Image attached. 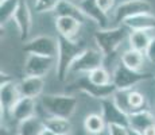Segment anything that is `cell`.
<instances>
[{
	"label": "cell",
	"mask_w": 155,
	"mask_h": 135,
	"mask_svg": "<svg viewBox=\"0 0 155 135\" xmlns=\"http://www.w3.org/2000/svg\"><path fill=\"white\" fill-rule=\"evenodd\" d=\"M130 30L124 25H117L107 29H99L93 34V41L96 47L107 57H112L119 52L123 43L128 41Z\"/></svg>",
	"instance_id": "1"
},
{
	"label": "cell",
	"mask_w": 155,
	"mask_h": 135,
	"mask_svg": "<svg viewBox=\"0 0 155 135\" xmlns=\"http://www.w3.org/2000/svg\"><path fill=\"white\" fill-rule=\"evenodd\" d=\"M57 38H58V53L55 57V74L59 81H65L69 76L71 64L76 61V58L86 46L78 39L73 41L59 35Z\"/></svg>",
	"instance_id": "2"
},
{
	"label": "cell",
	"mask_w": 155,
	"mask_h": 135,
	"mask_svg": "<svg viewBox=\"0 0 155 135\" xmlns=\"http://www.w3.org/2000/svg\"><path fill=\"white\" fill-rule=\"evenodd\" d=\"M41 107L49 116L70 119L78 108V100L73 95L49 93L41 96Z\"/></svg>",
	"instance_id": "3"
},
{
	"label": "cell",
	"mask_w": 155,
	"mask_h": 135,
	"mask_svg": "<svg viewBox=\"0 0 155 135\" xmlns=\"http://www.w3.org/2000/svg\"><path fill=\"white\" fill-rule=\"evenodd\" d=\"M105 61V56L97 47H85L76 61L71 64L69 76H84L92 72L93 69L103 66ZM68 76V77H69Z\"/></svg>",
	"instance_id": "4"
},
{
	"label": "cell",
	"mask_w": 155,
	"mask_h": 135,
	"mask_svg": "<svg viewBox=\"0 0 155 135\" xmlns=\"http://www.w3.org/2000/svg\"><path fill=\"white\" fill-rule=\"evenodd\" d=\"M23 52L26 54H38L55 58L58 53V38L47 34L37 35L23 42Z\"/></svg>",
	"instance_id": "5"
},
{
	"label": "cell",
	"mask_w": 155,
	"mask_h": 135,
	"mask_svg": "<svg viewBox=\"0 0 155 135\" xmlns=\"http://www.w3.org/2000/svg\"><path fill=\"white\" fill-rule=\"evenodd\" d=\"M148 79L150 76L147 73L131 70L121 62L112 72V84L116 86V89H135L136 85Z\"/></svg>",
	"instance_id": "6"
},
{
	"label": "cell",
	"mask_w": 155,
	"mask_h": 135,
	"mask_svg": "<svg viewBox=\"0 0 155 135\" xmlns=\"http://www.w3.org/2000/svg\"><path fill=\"white\" fill-rule=\"evenodd\" d=\"M142 12H153V4L148 0H124L113 10V20L121 25L128 18Z\"/></svg>",
	"instance_id": "7"
},
{
	"label": "cell",
	"mask_w": 155,
	"mask_h": 135,
	"mask_svg": "<svg viewBox=\"0 0 155 135\" xmlns=\"http://www.w3.org/2000/svg\"><path fill=\"white\" fill-rule=\"evenodd\" d=\"M55 58L46 56H38V54H27L23 65L26 76H39L46 77L53 68L55 69Z\"/></svg>",
	"instance_id": "8"
},
{
	"label": "cell",
	"mask_w": 155,
	"mask_h": 135,
	"mask_svg": "<svg viewBox=\"0 0 155 135\" xmlns=\"http://www.w3.org/2000/svg\"><path fill=\"white\" fill-rule=\"evenodd\" d=\"M12 22L15 23L19 32V38L22 42L30 39V34L32 30V12L27 0H22L19 4L16 14H15Z\"/></svg>",
	"instance_id": "9"
},
{
	"label": "cell",
	"mask_w": 155,
	"mask_h": 135,
	"mask_svg": "<svg viewBox=\"0 0 155 135\" xmlns=\"http://www.w3.org/2000/svg\"><path fill=\"white\" fill-rule=\"evenodd\" d=\"M100 107H101V115L105 119L108 126H124L128 127V115L126 112L120 110L115 103H113L112 97L103 99L100 100Z\"/></svg>",
	"instance_id": "10"
},
{
	"label": "cell",
	"mask_w": 155,
	"mask_h": 135,
	"mask_svg": "<svg viewBox=\"0 0 155 135\" xmlns=\"http://www.w3.org/2000/svg\"><path fill=\"white\" fill-rule=\"evenodd\" d=\"M78 5L81 7L82 12L85 14L86 19L93 22L94 25L99 26V29H107L111 27V19L109 14H105L103 10L97 5L96 0H78Z\"/></svg>",
	"instance_id": "11"
},
{
	"label": "cell",
	"mask_w": 155,
	"mask_h": 135,
	"mask_svg": "<svg viewBox=\"0 0 155 135\" xmlns=\"http://www.w3.org/2000/svg\"><path fill=\"white\" fill-rule=\"evenodd\" d=\"M76 85H77V89H78L80 92L88 95L89 97L99 99V100L112 97V95L115 93V91H116V86L113 85V84H111V85H107V86L94 85V84H92L91 81L88 80L86 74L81 76L78 80L76 81Z\"/></svg>",
	"instance_id": "12"
},
{
	"label": "cell",
	"mask_w": 155,
	"mask_h": 135,
	"mask_svg": "<svg viewBox=\"0 0 155 135\" xmlns=\"http://www.w3.org/2000/svg\"><path fill=\"white\" fill-rule=\"evenodd\" d=\"M22 97L19 89V83H16L14 79L7 81V83H2L0 85V107H2V113L3 112H10V110L18 100Z\"/></svg>",
	"instance_id": "13"
},
{
	"label": "cell",
	"mask_w": 155,
	"mask_h": 135,
	"mask_svg": "<svg viewBox=\"0 0 155 135\" xmlns=\"http://www.w3.org/2000/svg\"><path fill=\"white\" fill-rule=\"evenodd\" d=\"M8 113L16 123L27 120L32 116H37V99L22 96L18 100V103L10 110Z\"/></svg>",
	"instance_id": "14"
},
{
	"label": "cell",
	"mask_w": 155,
	"mask_h": 135,
	"mask_svg": "<svg viewBox=\"0 0 155 135\" xmlns=\"http://www.w3.org/2000/svg\"><path fill=\"white\" fill-rule=\"evenodd\" d=\"M55 30L59 37L77 41L84 23L70 16H55Z\"/></svg>",
	"instance_id": "15"
},
{
	"label": "cell",
	"mask_w": 155,
	"mask_h": 135,
	"mask_svg": "<svg viewBox=\"0 0 155 135\" xmlns=\"http://www.w3.org/2000/svg\"><path fill=\"white\" fill-rule=\"evenodd\" d=\"M153 124H155V116L147 108L140 111H135V112L128 115V128L135 131V133L143 134Z\"/></svg>",
	"instance_id": "16"
},
{
	"label": "cell",
	"mask_w": 155,
	"mask_h": 135,
	"mask_svg": "<svg viewBox=\"0 0 155 135\" xmlns=\"http://www.w3.org/2000/svg\"><path fill=\"white\" fill-rule=\"evenodd\" d=\"M124 25L130 31H155V15L154 12H142L124 20Z\"/></svg>",
	"instance_id": "17"
},
{
	"label": "cell",
	"mask_w": 155,
	"mask_h": 135,
	"mask_svg": "<svg viewBox=\"0 0 155 135\" xmlns=\"http://www.w3.org/2000/svg\"><path fill=\"white\" fill-rule=\"evenodd\" d=\"M45 88V77L39 76H25L19 81L20 93L25 97L38 99L42 96Z\"/></svg>",
	"instance_id": "18"
},
{
	"label": "cell",
	"mask_w": 155,
	"mask_h": 135,
	"mask_svg": "<svg viewBox=\"0 0 155 135\" xmlns=\"http://www.w3.org/2000/svg\"><path fill=\"white\" fill-rule=\"evenodd\" d=\"M55 16H70L74 18V19H78L80 22L85 23L86 16L85 14L82 12L81 7L78 5L77 2H73V0H61L57 5V8L54 10Z\"/></svg>",
	"instance_id": "19"
},
{
	"label": "cell",
	"mask_w": 155,
	"mask_h": 135,
	"mask_svg": "<svg viewBox=\"0 0 155 135\" xmlns=\"http://www.w3.org/2000/svg\"><path fill=\"white\" fill-rule=\"evenodd\" d=\"M146 54L143 52H139V50L131 49L128 47L126 52H123V54L120 56V62L127 66L131 70L135 72H143V68H144L146 64Z\"/></svg>",
	"instance_id": "20"
},
{
	"label": "cell",
	"mask_w": 155,
	"mask_h": 135,
	"mask_svg": "<svg viewBox=\"0 0 155 135\" xmlns=\"http://www.w3.org/2000/svg\"><path fill=\"white\" fill-rule=\"evenodd\" d=\"M45 127L54 135H71L73 126L70 123V119L58 118V116H47L43 119Z\"/></svg>",
	"instance_id": "21"
},
{
	"label": "cell",
	"mask_w": 155,
	"mask_h": 135,
	"mask_svg": "<svg viewBox=\"0 0 155 135\" xmlns=\"http://www.w3.org/2000/svg\"><path fill=\"white\" fill-rule=\"evenodd\" d=\"M45 122L43 119L38 118V116H32V118L18 123V135H42L45 131Z\"/></svg>",
	"instance_id": "22"
},
{
	"label": "cell",
	"mask_w": 155,
	"mask_h": 135,
	"mask_svg": "<svg viewBox=\"0 0 155 135\" xmlns=\"http://www.w3.org/2000/svg\"><path fill=\"white\" fill-rule=\"evenodd\" d=\"M84 130L89 135H99L103 134L108 128L105 119L103 118L101 113H89L84 119Z\"/></svg>",
	"instance_id": "23"
},
{
	"label": "cell",
	"mask_w": 155,
	"mask_h": 135,
	"mask_svg": "<svg viewBox=\"0 0 155 135\" xmlns=\"http://www.w3.org/2000/svg\"><path fill=\"white\" fill-rule=\"evenodd\" d=\"M151 38L153 35L150 34V31H131L130 37H128V45L131 49L146 53Z\"/></svg>",
	"instance_id": "24"
},
{
	"label": "cell",
	"mask_w": 155,
	"mask_h": 135,
	"mask_svg": "<svg viewBox=\"0 0 155 135\" xmlns=\"http://www.w3.org/2000/svg\"><path fill=\"white\" fill-rule=\"evenodd\" d=\"M20 2L22 0H2L0 2V23H2V27L14 19Z\"/></svg>",
	"instance_id": "25"
},
{
	"label": "cell",
	"mask_w": 155,
	"mask_h": 135,
	"mask_svg": "<svg viewBox=\"0 0 155 135\" xmlns=\"http://www.w3.org/2000/svg\"><path fill=\"white\" fill-rule=\"evenodd\" d=\"M86 77H88V80L91 81L92 84L99 85V86H107V85H111L112 84V74L104 68V65L93 69L92 72H89V73L86 74Z\"/></svg>",
	"instance_id": "26"
},
{
	"label": "cell",
	"mask_w": 155,
	"mask_h": 135,
	"mask_svg": "<svg viewBox=\"0 0 155 135\" xmlns=\"http://www.w3.org/2000/svg\"><path fill=\"white\" fill-rule=\"evenodd\" d=\"M131 89H116L115 93L112 95V100L123 112H126L127 115L131 113L130 103H128V95H130Z\"/></svg>",
	"instance_id": "27"
},
{
	"label": "cell",
	"mask_w": 155,
	"mask_h": 135,
	"mask_svg": "<svg viewBox=\"0 0 155 135\" xmlns=\"http://www.w3.org/2000/svg\"><path fill=\"white\" fill-rule=\"evenodd\" d=\"M128 103H130L131 113L135 111L144 110L146 107V96L142 92L136 91V89H131L130 95H128Z\"/></svg>",
	"instance_id": "28"
},
{
	"label": "cell",
	"mask_w": 155,
	"mask_h": 135,
	"mask_svg": "<svg viewBox=\"0 0 155 135\" xmlns=\"http://www.w3.org/2000/svg\"><path fill=\"white\" fill-rule=\"evenodd\" d=\"M61 0H34V10L38 14L54 12Z\"/></svg>",
	"instance_id": "29"
},
{
	"label": "cell",
	"mask_w": 155,
	"mask_h": 135,
	"mask_svg": "<svg viewBox=\"0 0 155 135\" xmlns=\"http://www.w3.org/2000/svg\"><path fill=\"white\" fill-rule=\"evenodd\" d=\"M107 131H108V135H130V128L124 126H108Z\"/></svg>",
	"instance_id": "30"
},
{
	"label": "cell",
	"mask_w": 155,
	"mask_h": 135,
	"mask_svg": "<svg viewBox=\"0 0 155 135\" xmlns=\"http://www.w3.org/2000/svg\"><path fill=\"white\" fill-rule=\"evenodd\" d=\"M97 5L104 11L105 14H109L111 11L115 10V3L116 0H96Z\"/></svg>",
	"instance_id": "31"
},
{
	"label": "cell",
	"mask_w": 155,
	"mask_h": 135,
	"mask_svg": "<svg viewBox=\"0 0 155 135\" xmlns=\"http://www.w3.org/2000/svg\"><path fill=\"white\" fill-rule=\"evenodd\" d=\"M146 58L148 59L150 62H153L155 64V35H153V38H151L150 41V45H148L147 50H146Z\"/></svg>",
	"instance_id": "32"
},
{
	"label": "cell",
	"mask_w": 155,
	"mask_h": 135,
	"mask_svg": "<svg viewBox=\"0 0 155 135\" xmlns=\"http://www.w3.org/2000/svg\"><path fill=\"white\" fill-rule=\"evenodd\" d=\"M142 135H155V124H153V126H150V127L147 128V130L144 131Z\"/></svg>",
	"instance_id": "33"
},
{
	"label": "cell",
	"mask_w": 155,
	"mask_h": 135,
	"mask_svg": "<svg viewBox=\"0 0 155 135\" xmlns=\"http://www.w3.org/2000/svg\"><path fill=\"white\" fill-rule=\"evenodd\" d=\"M71 135H89V134L86 133L85 130H80V131H73Z\"/></svg>",
	"instance_id": "34"
},
{
	"label": "cell",
	"mask_w": 155,
	"mask_h": 135,
	"mask_svg": "<svg viewBox=\"0 0 155 135\" xmlns=\"http://www.w3.org/2000/svg\"><path fill=\"white\" fill-rule=\"evenodd\" d=\"M0 135H12V134L10 133V130H8V128L2 127V131H0Z\"/></svg>",
	"instance_id": "35"
},
{
	"label": "cell",
	"mask_w": 155,
	"mask_h": 135,
	"mask_svg": "<svg viewBox=\"0 0 155 135\" xmlns=\"http://www.w3.org/2000/svg\"><path fill=\"white\" fill-rule=\"evenodd\" d=\"M42 135H54V134H53V133H50L49 130H46V128H45V131L42 133Z\"/></svg>",
	"instance_id": "36"
},
{
	"label": "cell",
	"mask_w": 155,
	"mask_h": 135,
	"mask_svg": "<svg viewBox=\"0 0 155 135\" xmlns=\"http://www.w3.org/2000/svg\"><path fill=\"white\" fill-rule=\"evenodd\" d=\"M130 135H142V134H139V133H135V131L130 130Z\"/></svg>",
	"instance_id": "37"
},
{
	"label": "cell",
	"mask_w": 155,
	"mask_h": 135,
	"mask_svg": "<svg viewBox=\"0 0 155 135\" xmlns=\"http://www.w3.org/2000/svg\"><path fill=\"white\" fill-rule=\"evenodd\" d=\"M73 2H78V0H73Z\"/></svg>",
	"instance_id": "38"
}]
</instances>
